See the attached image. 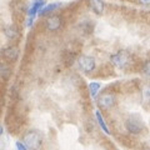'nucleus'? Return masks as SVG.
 Masks as SVG:
<instances>
[{
    "label": "nucleus",
    "instance_id": "obj_1",
    "mask_svg": "<svg viewBox=\"0 0 150 150\" xmlns=\"http://www.w3.org/2000/svg\"><path fill=\"white\" fill-rule=\"evenodd\" d=\"M23 144H24L26 150H39L41 144H43V138H41L39 131L30 130L23 138Z\"/></svg>",
    "mask_w": 150,
    "mask_h": 150
},
{
    "label": "nucleus",
    "instance_id": "obj_2",
    "mask_svg": "<svg viewBox=\"0 0 150 150\" xmlns=\"http://www.w3.org/2000/svg\"><path fill=\"white\" fill-rule=\"evenodd\" d=\"M110 62L119 69H125L131 63V55L125 50H119L115 54L110 55Z\"/></svg>",
    "mask_w": 150,
    "mask_h": 150
},
{
    "label": "nucleus",
    "instance_id": "obj_3",
    "mask_svg": "<svg viewBox=\"0 0 150 150\" xmlns=\"http://www.w3.org/2000/svg\"><path fill=\"white\" fill-rule=\"evenodd\" d=\"M125 128L130 134L138 135L144 131L145 125H144V121L142 120V118H139L138 115H131L125 120Z\"/></svg>",
    "mask_w": 150,
    "mask_h": 150
},
{
    "label": "nucleus",
    "instance_id": "obj_4",
    "mask_svg": "<svg viewBox=\"0 0 150 150\" xmlns=\"http://www.w3.org/2000/svg\"><path fill=\"white\" fill-rule=\"evenodd\" d=\"M78 65L79 68H80L81 71L84 73H91L94 69H95L96 64H95V59L93 58V56H89V55H81L79 56L78 59Z\"/></svg>",
    "mask_w": 150,
    "mask_h": 150
},
{
    "label": "nucleus",
    "instance_id": "obj_5",
    "mask_svg": "<svg viewBox=\"0 0 150 150\" xmlns=\"http://www.w3.org/2000/svg\"><path fill=\"white\" fill-rule=\"evenodd\" d=\"M116 103V98L112 93H104L101 94V95L99 96V99H98V105H99L101 109H110V108H112L115 105Z\"/></svg>",
    "mask_w": 150,
    "mask_h": 150
},
{
    "label": "nucleus",
    "instance_id": "obj_6",
    "mask_svg": "<svg viewBox=\"0 0 150 150\" xmlns=\"http://www.w3.org/2000/svg\"><path fill=\"white\" fill-rule=\"evenodd\" d=\"M62 24H63V20L59 15H51L46 19V21H45V26L49 31L59 30L60 28H62Z\"/></svg>",
    "mask_w": 150,
    "mask_h": 150
},
{
    "label": "nucleus",
    "instance_id": "obj_7",
    "mask_svg": "<svg viewBox=\"0 0 150 150\" xmlns=\"http://www.w3.org/2000/svg\"><path fill=\"white\" fill-rule=\"evenodd\" d=\"M44 5H45V1H44V0H35V1L33 3V6L30 8V10H29V16H30L29 25H31L33 20H34V16L36 15L38 13H40V10L43 9Z\"/></svg>",
    "mask_w": 150,
    "mask_h": 150
},
{
    "label": "nucleus",
    "instance_id": "obj_8",
    "mask_svg": "<svg viewBox=\"0 0 150 150\" xmlns=\"http://www.w3.org/2000/svg\"><path fill=\"white\" fill-rule=\"evenodd\" d=\"M3 55L5 56V59L10 60V62H15V60H18V58H19V49L16 46L10 45L3 50Z\"/></svg>",
    "mask_w": 150,
    "mask_h": 150
},
{
    "label": "nucleus",
    "instance_id": "obj_9",
    "mask_svg": "<svg viewBox=\"0 0 150 150\" xmlns=\"http://www.w3.org/2000/svg\"><path fill=\"white\" fill-rule=\"evenodd\" d=\"M4 34L9 40H16L19 38V30L15 25H6L4 28Z\"/></svg>",
    "mask_w": 150,
    "mask_h": 150
},
{
    "label": "nucleus",
    "instance_id": "obj_10",
    "mask_svg": "<svg viewBox=\"0 0 150 150\" xmlns=\"http://www.w3.org/2000/svg\"><path fill=\"white\" fill-rule=\"evenodd\" d=\"M89 5H90V9L96 13V14H103L105 9V4L101 1V0H90L89 1Z\"/></svg>",
    "mask_w": 150,
    "mask_h": 150
},
{
    "label": "nucleus",
    "instance_id": "obj_11",
    "mask_svg": "<svg viewBox=\"0 0 150 150\" xmlns=\"http://www.w3.org/2000/svg\"><path fill=\"white\" fill-rule=\"evenodd\" d=\"M10 74H11L10 68H9L6 64L0 63V78L6 80V79H9V76H10Z\"/></svg>",
    "mask_w": 150,
    "mask_h": 150
},
{
    "label": "nucleus",
    "instance_id": "obj_12",
    "mask_svg": "<svg viewBox=\"0 0 150 150\" xmlns=\"http://www.w3.org/2000/svg\"><path fill=\"white\" fill-rule=\"evenodd\" d=\"M60 5L62 4L60 3H55V4H49L48 6H45V8H43L40 10V15H46V14H49V13H51V11H54L55 9H58V8H60Z\"/></svg>",
    "mask_w": 150,
    "mask_h": 150
},
{
    "label": "nucleus",
    "instance_id": "obj_13",
    "mask_svg": "<svg viewBox=\"0 0 150 150\" xmlns=\"http://www.w3.org/2000/svg\"><path fill=\"white\" fill-rule=\"evenodd\" d=\"M95 116H96V120H98V123H99L100 128L103 129V131H104L105 134H110V131H109V129H108V126H106V124H105L104 119H103V115L100 114V111H96V112H95Z\"/></svg>",
    "mask_w": 150,
    "mask_h": 150
},
{
    "label": "nucleus",
    "instance_id": "obj_14",
    "mask_svg": "<svg viewBox=\"0 0 150 150\" xmlns=\"http://www.w3.org/2000/svg\"><path fill=\"white\" fill-rule=\"evenodd\" d=\"M100 88H101V85H100V83H90L89 84V91H90V95L93 96V98H95L96 96V94L99 93V90H100Z\"/></svg>",
    "mask_w": 150,
    "mask_h": 150
},
{
    "label": "nucleus",
    "instance_id": "obj_15",
    "mask_svg": "<svg viewBox=\"0 0 150 150\" xmlns=\"http://www.w3.org/2000/svg\"><path fill=\"white\" fill-rule=\"evenodd\" d=\"M142 95H143V103L144 104H150V85H146V86L143 88Z\"/></svg>",
    "mask_w": 150,
    "mask_h": 150
},
{
    "label": "nucleus",
    "instance_id": "obj_16",
    "mask_svg": "<svg viewBox=\"0 0 150 150\" xmlns=\"http://www.w3.org/2000/svg\"><path fill=\"white\" fill-rule=\"evenodd\" d=\"M143 71L146 76H150V60H146L143 65Z\"/></svg>",
    "mask_w": 150,
    "mask_h": 150
},
{
    "label": "nucleus",
    "instance_id": "obj_17",
    "mask_svg": "<svg viewBox=\"0 0 150 150\" xmlns=\"http://www.w3.org/2000/svg\"><path fill=\"white\" fill-rule=\"evenodd\" d=\"M16 150H26V148L24 146V144L20 143V142H16Z\"/></svg>",
    "mask_w": 150,
    "mask_h": 150
},
{
    "label": "nucleus",
    "instance_id": "obj_18",
    "mask_svg": "<svg viewBox=\"0 0 150 150\" xmlns=\"http://www.w3.org/2000/svg\"><path fill=\"white\" fill-rule=\"evenodd\" d=\"M139 1L142 3L143 5H146V6H148V5H150V0H139Z\"/></svg>",
    "mask_w": 150,
    "mask_h": 150
},
{
    "label": "nucleus",
    "instance_id": "obj_19",
    "mask_svg": "<svg viewBox=\"0 0 150 150\" xmlns=\"http://www.w3.org/2000/svg\"><path fill=\"white\" fill-rule=\"evenodd\" d=\"M143 150H150V146H145Z\"/></svg>",
    "mask_w": 150,
    "mask_h": 150
}]
</instances>
